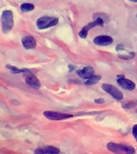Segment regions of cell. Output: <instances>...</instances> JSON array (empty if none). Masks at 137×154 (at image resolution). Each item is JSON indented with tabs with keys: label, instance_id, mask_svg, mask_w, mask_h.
<instances>
[{
	"label": "cell",
	"instance_id": "cell-1",
	"mask_svg": "<svg viewBox=\"0 0 137 154\" xmlns=\"http://www.w3.org/2000/svg\"><path fill=\"white\" fill-rule=\"evenodd\" d=\"M2 31L3 33H8L14 26V16L11 11H4L1 15Z\"/></svg>",
	"mask_w": 137,
	"mask_h": 154
},
{
	"label": "cell",
	"instance_id": "cell-2",
	"mask_svg": "<svg viewBox=\"0 0 137 154\" xmlns=\"http://www.w3.org/2000/svg\"><path fill=\"white\" fill-rule=\"evenodd\" d=\"M107 148L109 151L115 153H128L132 154L135 152V150L133 147L123 144H115L110 142L107 144Z\"/></svg>",
	"mask_w": 137,
	"mask_h": 154
},
{
	"label": "cell",
	"instance_id": "cell-3",
	"mask_svg": "<svg viewBox=\"0 0 137 154\" xmlns=\"http://www.w3.org/2000/svg\"><path fill=\"white\" fill-rule=\"evenodd\" d=\"M58 23H59V19L57 18L49 16L41 17L36 22L38 28L40 29V30L49 28V27L57 25Z\"/></svg>",
	"mask_w": 137,
	"mask_h": 154
},
{
	"label": "cell",
	"instance_id": "cell-4",
	"mask_svg": "<svg viewBox=\"0 0 137 154\" xmlns=\"http://www.w3.org/2000/svg\"><path fill=\"white\" fill-rule=\"evenodd\" d=\"M102 88L106 91V92H108L111 95V96H112L113 98L115 99V100H121L123 98V95L121 91L117 88H115V86H113V85H111V84H102Z\"/></svg>",
	"mask_w": 137,
	"mask_h": 154
},
{
	"label": "cell",
	"instance_id": "cell-5",
	"mask_svg": "<svg viewBox=\"0 0 137 154\" xmlns=\"http://www.w3.org/2000/svg\"><path fill=\"white\" fill-rule=\"evenodd\" d=\"M103 26V19L101 18H97L96 20H95L94 22H91L90 23L87 24L86 26H84L82 30L79 32V36L83 38H85L87 36V33H88L89 30H91L95 26Z\"/></svg>",
	"mask_w": 137,
	"mask_h": 154
},
{
	"label": "cell",
	"instance_id": "cell-6",
	"mask_svg": "<svg viewBox=\"0 0 137 154\" xmlns=\"http://www.w3.org/2000/svg\"><path fill=\"white\" fill-rule=\"evenodd\" d=\"M43 115L45 116L49 120H61L68 119V118L72 117L73 116L70 114H63V113L56 112H50V111H46L43 112Z\"/></svg>",
	"mask_w": 137,
	"mask_h": 154
},
{
	"label": "cell",
	"instance_id": "cell-7",
	"mask_svg": "<svg viewBox=\"0 0 137 154\" xmlns=\"http://www.w3.org/2000/svg\"><path fill=\"white\" fill-rule=\"evenodd\" d=\"M26 79H25L26 84L30 87H31V88H39L41 86L40 81L33 74H31V72L30 71L26 72Z\"/></svg>",
	"mask_w": 137,
	"mask_h": 154
},
{
	"label": "cell",
	"instance_id": "cell-8",
	"mask_svg": "<svg viewBox=\"0 0 137 154\" xmlns=\"http://www.w3.org/2000/svg\"><path fill=\"white\" fill-rule=\"evenodd\" d=\"M117 84L120 85L121 88L126 89V90H129V91H132L134 90L135 88V84L134 82L130 80V79H125L123 77L121 78H118Z\"/></svg>",
	"mask_w": 137,
	"mask_h": 154
},
{
	"label": "cell",
	"instance_id": "cell-9",
	"mask_svg": "<svg viewBox=\"0 0 137 154\" xmlns=\"http://www.w3.org/2000/svg\"><path fill=\"white\" fill-rule=\"evenodd\" d=\"M94 43L98 46H108L113 43V38L108 35H99L94 38Z\"/></svg>",
	"mask_w": 137,
	"mask_h": 154
},
{
	"label": "cell",
	"instance_id": "cell-10",
	"mask_svg": "<svg viewBox=\"0 0 137 154\" xmlns=\"http://www.w3.org/2000/svg\"><path fill=\"white\" fill-rule=\"evenodd\" d=\"M22 43L26 49H34L36 47V41L34 37L30 35L25 36L22 38Z\"/></svg>",
	"mask_w": 137,
	"mask_h": 154
},
{
	"label": "cell",
	"instance_id": "cell-11",
	"mask_svg": "<svg viewBox=\"0 0 137 154\" xmlns=\"http://www.w3.org/2000/svg\"><path fill=\"white\" fill-rule=\"evenodd\" d=\"M77 75L83 79H89L94 75V69L91 67H85L77 71Z\"/></svg>",
	"mask_w": 137,
	"mask_h": 154
},
{
	"label": "cell",
	"instance_id": "cell-12",
	"mask_svg": "<svg viewBox=\"0 0 137 154\" xmlns=\"http://www.w3.org/2000/svg\"><path fill=\"white\" fill-rule=\"evenodd\" d=\"M59 149L53 146H47L41 149H37L35 150V154H42V153H59Z\"/></svg>",
	"mask_w": 137,
	"mask_h": 154
},
{
	"label": "cell",
	"instance_id": "cell-13",
	"mask_svg": "<svg viewBox=\"0 0 137 154\" xmlns=\"http://www.w3.org/2000/svg\"><path fill=\"white\" fill-rule=\"evenodd\" d=\"M100 79V75H93L91 78L87 79V80L85 82V85H87V86H91V85H94V84H97Z\"/></svg>",
	"mask_w": 137,
	"mask_h": 154
},
{
	"label": "cell",
	"instance_id": "cell-14",
	"mask_svg": "<svg viewBox=\"0 0 137 154\" xmlns=\"http://www.w3.org/2000/svg\"><path fill=\"white\" fill-rule=\"evenodd\" d=\"M7 67L12 72V73H14V74H18V73H26V72H27L29 71V70L27 69H19V68H17L16 67L11 66V65H7Z\"/></svg>",
	"mask_w": 137,
	"mask_h": 154
},
{
	"label": "cell",
	"instance_id": "cell-15",
	"mask_svg": "<svg viewBox=\"0 0 137 154\" xmlns=\"http://www.w3.org/2000/svg\"><path fill=\"white\" fill-rule=\"evenodd\" d=\"M20 9L23 12H29L35 9V6L31 3H23L20 6Z\"/></svg>",
	"mask_w": 137,
	"mask_h": 154
},
{
	"label": "cell",
	"instance_id": "cell-16",
	"mask_svg": "<svg viewBox=\"0 0 137 154\" xmlns=\"http://www.w3.org/2000/svg\"><path fill=\"white\" fill-rule=\"evenodd\" d=\"M135 54L134 52H129L127 55H119V57L120 59H123V60H131V59L135 57Z\"/></svg>",
	"mask_w": 137,
	"mask_h": 154
},
{
	"label": "cell",
	"instance_id": "cell-17",
	"mask_svg": "<svg viewBox=\"0 0 137 154\" xmlns=\"http://www.w3.org/2000/svg\"><path fill=\"white\" fill-rule=\"evenodd\" d=\"M137 105L136 102H134V101H132V102H129V103H127L124 105H123V108H125V109H130V108H134L135 106Z\"/></svg>",
	"mask_w": 137,
	"mask_h": 154
},
{
	"label": "cell",
	"instance_id": "cell-18",
	"mask_svg": "<svg viewBox=\"0 0 137 154\" xmlns=\"http://www.w3.org/2000/svg\"><path fill=\"white\" fill-rule=\"evenodd\" d=\"M132 134H133L135 139L137 141V125H133V127H132Z\"/></svg>",
	"mask_w": 137,
	"mask_h": 154
},
{
	"label": "cell",
	"instance_id": "cell-19",
	"mask_svg": "<svg viewBox=\"0 0 137 154\" xmlns=\"http://www.w3.org/2000/svg\"><path fill=\"white\" fill-rule=\"evenodd\" d=\"M104 100L103 99H98V100H95V103H104Z\"/></svg>",
	"mask_w": 137,
	"mask_h": 154
},
{
	"label": "cell",
	"instance_id": "cell-20",
	"mask_svg": "<svg viewBox=\"0 0 137 154\" xmlns=\"http://www.w3.org/2000/svg\"><path fill=\"white\" fill-rule=\"evenodd\" d=\"M123 46L121 45V44H119V45L117 46V48H116V50L119 51L120 50H123Z\"/></svg>",
	"mask_w": 137,
	"mask_h": 154
},
{
	"label": "cell",
	"instance_id": "cell-21",
	"mask_svg": "<svg viewBox=\"0 0 137 154\" xmlns=\"http://www.w3.org/2000/svg\"><path fill=\"white\" fill-rule=\"evenodd\" d=\"M131 2H137V0H129Z\"/></svg>",
	"mask_w": 137,
	"mask_h": 154
}]
</instances>
